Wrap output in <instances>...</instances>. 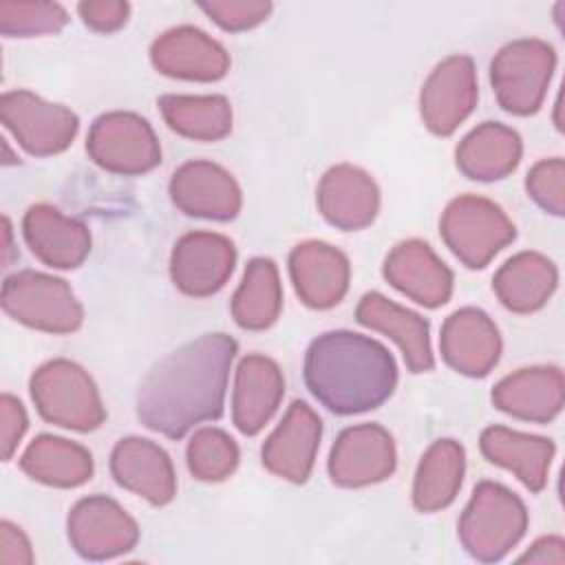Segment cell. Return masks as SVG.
Instances as JSON below:
<instances>
[{
  "mask_svg": "<svg viewBox=\"0 0 565 565\" xmlns=\"http://www.w3.org/2000/svg\"><path fill=\"white\" fill-rule=\"evenodd\" d=\"M289 276L298 298L311 309H331L349 291V258L324 241L298 243L289 254Z\"/></svg>",
  "mask_w": 565,
  "mask_h": 565,
  "instance_id": "cell-21",
  "label": "cell"
},
{
  "mask_svg": "<svg viewBox=\"0 0 565 565\" xmlns=\"http://www.w3.org/2000/svg\"><path fill=\"white\" fill-rule=\"evenodd\" d=\"M236 265L234 243L216 232H188L170 254L174 287L192 298H205L225 287Z\"/></svg>",
  "mask_w": 565,
  "mask_h": 565,
  "instance_id": "cell-13",
  "label": "cell"
},
{
  "mask_svg": "<svg viewBox=\"0 0 565 565\" xmlns=\"http://www.w3.org/2000/svg\"><path fill=\"white\" fill-rule=\"evenodd\" d=\"M479 99L475 62L468 55L441 60L419 90V115L424 126L437 135H452L468 119Z\"/></svg>",
  "mask_w": 565,
  "mask_h": 565,
  "instance_id": "cell-11",
  "label": "cell"
},
{
  "mask_svg": "<svg viewBox=\"0 0 565 565\" xmlns=\"http://www.w3.org/2000/svg\"><path fill=\"white\" fill-rule=\"evenodd\" d=\"M0 302L9 318L44 333H73L84 322V309L71 285L35 269L7 276Z\"/></svg>",
  "mask_w": 565,
  "mask_h": 565,
  "instance_id": "cell-6",
  "label": "cell"
},
{
  "mask_svg": "<svg viewBox=\"0 0 565 565\" xmlns=\"http://www.w3.org/2000/svg\"><path fill=\"white\" fill-rule=\"evenodd\" d=\"M110 475L124 488L152 505H166L177 494L170 455L143 437H124L110 452Z\"/></svg>",
  "mask_w": 565,
  "mask_h": 565,
  "instance_id": "cell-22",
  "label": "cell"
},
{
  "mask_svg": "<svg viewBox=\"0 0 565 565\" xmlns=\"http://www.w3.org/2000/svg\"><path fill=\"white\" fill-rule=\"evenodd\" d=\"M322 218L344 232L369 227L380 212V188L373 177L351 163L329 168L316 190Z\"/></svg>",
  "mask_w": 565,
  "mask_h": 565,
  "instance_id": "cell-19",
  "label": "cell"
},
{
  "mask_svg": "<svg viewBox=\"0 0 565 565\" xmlns=\"http://www.w3.org/2000/svg\"><path fill=\"white\" fill-rule=\"evenodd\" d=\"M199 9L223 31L241 33L258 26L271 13V2L267 0H212L199 2Z\"/></svg>",
  "mask_w": 565,
  "mask_h": 565,
  "instance_id": "cell-36",
  "label": "cell"
},
{
  "mask_svg": "<svg viewBox=\"0 0 565 565\" xmlns=\"http://www.w3.org/2000/svg\"><path fill=\"white\" fill-rule=\"evenodd\" d=\"M29 428V417L22 402L9 393L0 397V444H2V459L9 461L18 450L24 433Z\"/></svg>",
  "mask_w": 565,
  "mask_h": 565,
  "instance_id": "cell-38",
  "label": "cell"
},
{
  "mask_svg": "<svg viewBox=\"0 0 565 565\" xmlns=\"http://www.w3.org/2000/svg\"><path fill=\"white\" fill-rule=\"evenodd\" d=\"M20 470L51 488H77L93 477V455L77 441L42 433L24 448Z\"/></svg>",
  "mask_w": 565,
  "mask_h": 565,
  "instance_id": "cell-29",
  "label": "cell"
},
{
  "mask_svg": "<svg viewBox=\"0 0 565 565\" xmlns=\"http://www.w3.org/2000/svg\"><path fill=\"white\" fill-rule=\"evenodd\" d=\"M521 154L523 141L514 128L483 121L459 141L455 163L472 181H499L516 170Z\"/></svg>",
  "mask_w": 565,
  "mask_h": 565,
  "instance_id": "cell-27",
  "label": "cell"
},
{
  "mask_svg": "<svg viewBox=\"0 0 565 565\" xmlns=\"http://www.w3.org/2000/svg\"><path fill=\"white\" fill-rule=\"evenodd\" d=\"M29 393L40 417L49 424L90 433L106 419L93 377L73 360L55 358L38 366L29 380Z\"/></svg>",
  "mask_w": 565,
  "mask_h": 565,
  "instance_id": "cell-4",
  "label": "cell"
},
{
  "mask_svg": "<svg viewBox=\"0 0 565 565\" xmlns=\"http://www.w3.org/2000/svg\"><path fill=\"white\" fill-rule=\"evenodd\" d=\"M527 196L547 214H565V161L561 157L536 161L525 177Z\"/></svg>",
  "mask_w": 565,
  "mask_h": 565,
  "instance_id": "cell-35",
  "label": "cell"
},
{
  "mask_svg": "<svg viewBox=\"0 0 565 565\" xmlns=\"http://www.w3.org/2000/svg\"><path fill=\"white\" fill-rule=\"evenodd\" d=\"M558 285L556 265L541 252H519L492 278L499 302L512 313H534L552 298Z\"/></svg>",
  "mask_w": 565,
  "mask_h": 565,
  "instance_id": "cell-28",
  "label": "cell"
},
{
  "mask_svg": "<svg viewBox=\"0 0 565 565\" xmlns=\"http://www.w3.org/2000/svg\"><path fill=\"white\" fill-rule=\"evenodd\" d=\"M170 199L188 216L232 221L243 207L236 179L218 163L192 159L179 166L170 179Z\"/></svg>",
  "mask_w": 565,
  "mask_h": 565,
  "instance_id": "cell-14",
  "label": "cell"
},
{
  "mask_svg": "<svg viewBox=\"0 0 565 565\" xmlns=\"http://www.w3.org/2000/svg\"><path fill=\"white\" fill-rule=\"evenodd\" d=\"M521 563H552L563 565L565 563V541L561 536H541L536 539L527 552L519 556Z\"/></svg>",
  "mask_w": 565,
  "mask_h": 565,
  "instance_id": "cell-40",
  "label": "cell"
},
{
  "mask_svg": "<svg viewBox=\"0 0 565 565\" xmlns=\"http://www.w3.org/2000/svg\"><path fill=\"white\" fill-rule=\"evenodd\" d=\"M236 351L232 335L205 333L168 353L137 391L139 422L168 439H181L194 426L218 419Z\"/></svg>",
  "mask_w": 565,
  "mask_h": 565,
  "instance_id": "cell-1",
  "label": "cell"
},
{
  "mask_svg": "<svg viewBox=\"0 0 565 565\" xmlns=\"http://www.w3.org/2000/svg\"><path fill=\"white\" fill-rule=\"evenodd\" d=\"M150 62L161 75L188 82H218L230 71L227 51L192 24L161 33L150 46Z\"/></svg>",
  "mask_w": 565,
  "mask_h": 565,
  "instance_id": "cell-18",
  "label": "cell"
},
{
  "mask_svg": "<svg viewBox=\"0 0 565 565\" xmlns=\"http://www.w3.org/2000/svg\"><path fill=\"white\" fill-rule=\"evenodd\" d=\"M492 404L516 419L547 424L565 402L563 373L556 366H527L501 377L492 388Z\"/></svg>",
  "mask_w": 565,
  "mask_h": 565,
  "instance_id": "cell-25",
  "label": "cell"
},
{
  "mask_svg": "<svg viewBox=\"0 0 565 565\" xmlns=\"http://www.w3.org/2000/svg\"><path fill=\"white\" fill-rule=\"evenodd\" d=\"M322 437V419L307 402H291L280 424L260 448L263 466L291 483H305L313 470Z\"/></svg>",
  "mask_w": 565,
  "mask_h": 565,
  "instance_id": "cell-15",
  "label": "cell"
},
{
  "mask_svg": "<svg viewBox=\"0 0 565 565\" xmlns=\"http://www.w3.org/2000/svg\"><path fill=\"white\" fill-rule=\"evenodd\" d=\"M556 68V51L545 40L508 42L490 62V84L505 113L534 115L545 99Z\"/></svg>",
  "mask_w": 565,
  "mask_h": 565,
  "instance_id": "cell-7",
  "label": "cell"
},
{
  "mask_svg": "<svg viewBox=\"0 0 565 565\" xmlns=\"http://www.w3.org/2000/svg\"><path fill=\"white\" fill-rule=\"evenodd\" d=\"M305 384L335 415L382 406L397 386L393 353L377 340L338 329L318 335L305 353Z\"/></svg>",
  "mask_w": 565,
  "mask_h": 565,
  "instance_id": "cell-2",
  "label": "cell"
},
{
  "mask_svg": "<svg viewBox=\"0 0 565 565\" xmlns=\"http://www.w3.org/2000/svg\"><path fill=\"white\" fill-rule=\"evenodd\" d=\"M241 452L236 441L221 428L205 426L199 428L185 448V461L188 470L199 479L207 483L223 481L234 475L238 466Z\"/></svg>",
  "mask_w": 565,
  "mask_h": 565,
  "instance_id": "cell-33",
  "label": "cell"
},
{
  "mask_svg": "<svg viewBox=\"0 0 565 565\" xmlns=\"http://www.w3.org/2000/svg\"><path fill=\"white\" fill-rule=\"evenodd\" d=\"M68 13L57 2H2L0 33L4 38L51 35L66 26Z\"/></svg>",
  "mask_w": 565,
  "mask_h": 565,
  "instance_id": "cell-34",
  "label": "cell"
},
{
  "mask_svg": "<svg viewBox=\"0 0 565 565\" xmlns=\"http://www.w3.org/2000/svg\"><path fill=\"white\" fill-rule=\"evenodd\" d=\"M73 550L86 561H108L128 554L139 541L137 521L110 497L79 499L66 519Z\"/></svg>",
  "mask_w": 565,
  "mask_h": 565,
  "instance_id": "cell-10",
  "label": "cell"
},
{
  "mask_svg": "<svg viewBox=\"0 0 565 565\" xmlns=\"http://www.w3.org/2000/svg\"><path fill=\"white\" fill-rule=\"evenodd\" d=\"M0 119L18 146L33 157L64 152L79 130V117L71 108L24 88L2 93Z\"/></svg>",
  "mask_w": 565,
  "mask_h": 565,
  "instance_id": "cell-9",
  "label": "cell"
},
{
  "mask_svg": "<svg viewBox=\"0 0 565 565\" xmlns=\"http://www.w3.org/2000/svg\"><path fill=\"white\" fill-rule=\"evenodd\" d=\"M285 395V377L280 366L260 353L245 355L234 375L232 422L247 435H258L276 415Z\"/></svg>",
  "mask_w": 565,
  "mask_h": 565,
  "instance_id": "cell-23",
  "label": "cell"
},
{
  "mask_svg": "<svg viewBox=\"0 0 565 565\" xmlns=\"http://www.w3.org/2000/svg\"><path fill=\"white\" fill-rule=\"evenodd\" d=\"M282 309V285L271 258L256 256L247 263L241 285L232 296V318L245 331L269 329Z\"/></svg>",
  "mask_w": 565,
  "mask_h": 565,
  "instance_id": "cell-31",
  "label": "cell"
},
{
  "mask_svg": "<svg viewBox=\"0 0 565 565\" xmlns=\"http://www.w3.org/2000/svg\"><path fill=\"white\" fill-rule=\"evenodd\" d=\"M355 320L366 329L388 335L402 349L411 373L433 371L435 358L430 349V324L419 313L377 291H369L355 307Z\"/></svg>",
  "mask_w": 565,
  "mask_h": 565,
  "instance_id": "cell-24",
  "label": "cell"
},
{
  "mask_svg": "<svg viewBox=\"0 0 565 565\" xmlns=\"http://www.w3.org/2000/svg\"><path fill=\"white\" fill-rule=\"evenodd\" d=\"M168 128L185 139L218 141L232 130V106L223 95H161L157 99Z\"/></svg>",
  "mask_w": 565,
  "mask_h": 565,
  "instance_id": "cell-32",
  "label": "cell"
},
{
  "mask_svg": "<svg viewBox=\"0 0 565 565\" xmlns=\"http://www.w3.org/2000/svg\"><path fill=\"white\" fill-rule=\"evenodd\" d=\"M88 157L113 174H143L161 163L159 139L137 113L110 110L99 115L86 137Z\"/></svg>",
  "mask_w": 565,
  "mask_h": 565,
  "instance_id": "cell-8",
  "label": "cell"
},
{
  "mask_svg": "<svg viewBox=\"0 0 565 565\" xmlns=\"http://www.w3.org/2000/svg\"><path fill=\"white\" fill-rule=\"evenodd\" d=\"M501 349L499 329L483 309L461 307L441 324V358L452 371L466 377H486L497 366Z\"/></svg>",
  "mask_w": 565,
  "mask_h": 565,
  "instance_id": "cell-17",
  "label": "cell"
},
{
  "mask_svg": "<svg viewBox=\"0 0 565 565\" xmlns=\"http://www.w3.org/2000/svg\"><path fill=\"white\" fill-rule=\"evenodd\" d=\"M22 234L31 254L53 269H75L90 254L88 227L49 203H35L24 212Z\"/></svg>",
  "mask_w": 565,
  "mask_h": 565,
  "instance_id": "cell-20",
  "label": "cell"
},
{
  "mask_svg": "<svg viewBox=\"0 0 565 565\" xmlns=\"http://www.w3.org/2000/svg\"><path fill=\"white\" fill-rule=\"evenodd\" d=\"M82 22L97 33L119 31L130 15V4L124 0H84L77 4Z\"/></svg>",
  "mask_w": 565,
  "mask_h": 565,
  "instance_id": "cell-37",
  "label": "cell"
},
{
  "mask_svg": "<svg viewBox=\"0 0 565 565\" xmlns=\"http://www.w3.org/2000/svg\"><path fill=\"white\" fill-rule=\"evenodd\" d=\"M527 508L510 488L479 481L466 503L457 534L463 550L479 563H497L525 536Z\"/></svg>",
  "mask_w": 565,
  "mask_h": 565,
  "instance_id": "cell-3",
  "label": "cell"
},
{
  "mask_svg": "<svg viewBox=\"0 0 565 565\" xmlns=\"http://www.w3.org/2000/svg\"><path fill=\"white\" fill-rule=\"evenodd\" d=\"M33 558V550L31 543L26 539V534L22 532V527H18L11 521H2L0 523V563L2 565H31Z\"/></svg>",
  "mask_w": 565,
  "mask_h": 565,
  "instance_id": "cell-39",
  "label": "cell"
},
{
  "mask_svg": "<svg viewBox=\"0 0 565 565\" xmlns=\"http://www.w3.org/2000/svg\"><path fill=\"white\" fill-rule=\"evenodd\" d=\"M382 274L391 287L422 307L437 309L452 296V271L426 241L397 243L384 258Z\"/></svg>",
  "mask_w": 565,
  "mask_h": 565,
  "instance_id": "cell-16",
  "label": "cell"
},
{
  "mask_svg": "<svg viewBox=\"0 0 565 565\" xmlns=\"http://www.w3.org/2000/svg\"><path fill=\"white\" fill-rule=\"evenodd\" d=\"M479 450L490 463L510 470L530 492H541L547 483L556 446L547 437L494 424L483 428Z\"/></svg>",
  "mask_w": 565,
  "mask_h": 565,
  "instance_id": "cell-26",
  "label": "cell"
},
{
  "mask_svg": "<svg viewBox=\"0 0 565 565\" xmlns=\"http://www.w3.org/2000/svg\"><path fill=\"white\" fill-rule=\"evenodd\" d=\"M466 450L455 439H437L422 455L413 479V505L419 512L448 508L463 483Z\"/></svg>",
  "mask_w": 565,
  "mask_h": 565,
  "instance_id": "cell-30",
  "label": "cell"
},
{
  "mask_svg": "<svg viewBox=\"0 0 565 565\" xmlns=\"http://www.w3.org/2000/svg\"><path fill=\"white\" fill-rule=\"evenodd\" d=\"M446 247L470 269H483L516 238V227L494 201L477 194L452 199L439 218Z\"/></svg>",
  "mask_w": 565,
  "mask_h": 565,
  "instance_id": "cell-5",
  "label": "cell"
},
{
  "mask_svg": "<svg viewBox=\"0 0 565 565\" xmlns=\"http://www.w3.org/2000/svg\"><path fill=\"white\" fill-rule=\"evenodd\" d=\"M397 466L391 433L380 424H355L344 428L329 452L327 470L340 488H364L388 479Z\"/></svg>",
  "mask_w": 565,
  "mask_h": 565,
  "instance_id": "cell-12",
  "label": "cell"
}]
</instances>
